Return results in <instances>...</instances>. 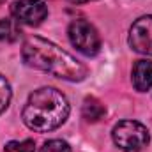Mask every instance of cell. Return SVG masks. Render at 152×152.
<instances>
[{
	"label": "cell",
	"mask_w": 152,
	"mask_h": 152,
	"mask_svg": "<svg viewBox=\"0 0 152 152\" xmlns=\"http://www.w3.org/2000/svg\"><path fill=\"white\" fill-rule=\"evenodd\" d=\"M21 58L28 67L44 71L66 81H81L87 76V67L71 53L37 36L28 37L23 42Z\"/></svg>",
	"instance_id": "6da1fadb"
},
{
	"label": "cell",
	"mask_w": 152,
	"mask_h": 152,
	"mask_svg": "<svg viewBox=\"0 0 152 152\" xmlns=\"http://www.w3.org/2000/svg\"><path fill=\"white\" fill-rule=\"evenodd\" d=\"M113 143L124 152H140L151 142L147 127L136 120H122L112 131Z\"/></svg>",
	"instance_id": "3957f363"
},
{
	"label": "cell",
	"mask_w": 152,
	"mask_h": 152,
	"mask_svg": "<svg viewBox=\"0 0 152 152\" xmlns=\"http://www.w3.org/2000/svg\"><path fill=\"white\" fill-rule=\"evenodd\" d=\"M11 101V85L5 80V76L0 75V113L5 112V108L9 106Z\"/></svg>",
	"instance_id": "30bf717a"
},
{
	"label": "cell",
	"mask_w": 152,
	"mask_h": 152,
	"mask_svg": "<svg viewBox=\"0 0 152 152\" xmlns=\"http://www.w3.org/2000/svg\"><path fill=\"white\" fill-rule=\"evenodd\" d=\"M106 113V108H104V104L99 101V99H96V97H87L85 101H83V106H81V115H83V118L87 120V122H97V120H101L103 117Z\"/></svg>",
	"instance_id": "ba28073f"
},
{
	"label": "cell",
	"mask_w": 152,
	"mask_h": 152,
	"mask_svg": "<svg viewBox=\"0 0 152 152\" xmlns=\"http://www.w3.org/2000/svg\"><path fill=\"white\" fill-rule=\"evenodd\" d=\"M129 46L142 55H152V14L138 18L129 28Z\"/></svg>",
	"instance_id": "8992f818"
},
{
	"label": "cell",
	"mask_w": 152,
	"mask_h": 152,
	"mask_svg": "<svg viewBox=\"0 0 152 152\" xmlns=\"http://www.w3.org/2000/svg\"><path fill=\"white\" fill-rule=\"evenodd\" d=\"M69 112V103L60 90L41 87L28 96L21 118L28 129L36 133H50L67 120Z\"/></svg>",
	"instance_id": "7a4b0ae2"
},
{
	"label": "cell",
	"mask_w": 152,
	"mask_h": 152,
	"mask_svg": "<svg viewBox=\"0 0 152 152\" xmlns=\"http://www.w3.org/2000/svg\"><path fill=\"white\" fill-rule=\"evenodd\" d=\"M69 2H71V4H78V5H80V4H87V2H92V0H69Z\"/></svg>",
	"instance_id": "4fadbf2b"
},
{
	"label": "cell",
	"mask_w": 152,
	"mask_h": 152,
	"mask_svg": "<svg viewBox=\"0 0 152 152\" xmlns=\"http://www.w3.org/2000/svg\"><path fill=\"white\" fill-rule=\"evenodd\" d=\"M69 41L76 50L87 57H94L101 50V37L96 30V27L87 20H75L69 25Z\"/></svg>",
	"instance_id": "277c9868"
},
{
	"label": "cell",
	"mask_w": 152,
	"mask_h": 152,
	"mask_svg": "<svg viewBox=\"0 0 152 152\" xmlns=\"http://www.w3.org/2000/svg\"><path fill=\"white\" fill-rule=\"evenodd\" d=\"M39 152H71V147L64 140H48Z\"/></svg>",
	"instance_id": "8fae6325"
},
{
	"label": "cell",
	"mask_w": 152,
	"mask_h": 152,
	"mask_svg": "<svg viewBox=\"0 0 152 152\" xmlns=\"http://www.w3.org/2000/svg\"><path fill=\"white\" fill-rule=\"evenodd\" d=\"M4 2H5V0H0V4H4Z\"/></svg>",
	"instance_id": "5bb4252c"
},
{
	"label": "cell",
	"mask_w": 152,
	"mask_h": 152,
	"mask_svg": "<svg viewBox=\"0 0 152 152\" xmlns=\"http://www.w3.org/2000/svg\"><path fill=\"white\" fill-rule=\"evenodd\" d=\"M34 151H36L34 140H25V142L16 145V152H34Z\"/></svg>",
	"instance_id": "7c38bea8"
},
{
	"label": "cell",
	"mask_w": 152,
	"mask_h": 152,
	"mask_svg": "<svg viewBox=\"0 0 152 152\" xmlns=\"http://www.w3.org/2000/svg\"><path fill=\"white\" fill-rule=\"evenodd\" d=\"M133 87L138 92H147L152 87V60H138L134 64Z\"/></svg>",
	"instance_id": "52a82bcc"
},
{
	"label": "cell",
	"mask_w": 152,
	"mask_h": 152,
	"mask_svg": "<svg viewBox=\"0 0 152 152\" xmlns=\"http://www.w3.org/2000/svg\"><path fill=\"white\" fill-rule=\"evenodd\" d=\"M20 37H21V28L16 20H11V18L0 20V41L14 42Z\"/></svg>",
	"instance_id": "9c48e42d"
},
{
	"label": "cell",
	"mask_w": 152,
	"mask_h": 152,
	"mask_svg": "<svg viewBox=\"0 0 152 152\" xmlns=\"http://www.w3.org/2000/svg\"><path fill=\"white\" fill-rule=\"evenodd\" d=\"M11 14L18 23L37 27L48 16V5L42 0H16L11 5Z\"/></svg>",
	"instance_id": "5b68a950"
}]
</instances>
